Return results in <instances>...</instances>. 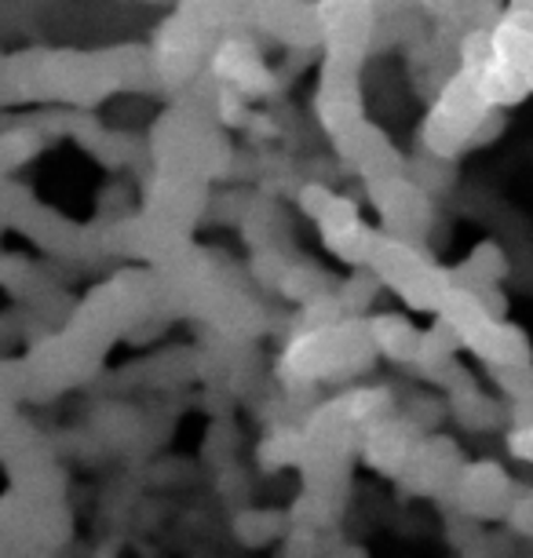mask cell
<instances>
[{
  "instance_id": "1",
  "label": "cell",
  "mask_w": 533,
  "mask_h": 558,
  "mask_svg": "<svg viewBox=\"0 0 533 558\" xmlns=\"http://www.w3.org/2000/svg\"><path fill=\"white\" fill-rule=\"evenodd\" d=\"M508 449H511V457L533 463V424H516V430H511V438H508Z\"/></svg>"
},
{
  "instance_id": "2",
  "label": "cell",
  "mask_w": 533,
  "mask_h": 558,
  "mask_svg": "<svg viewBox=\"0 0 533 558\" xmlns=\"http://www.w3.org/2000/svg\"><path fill=\"white\" fill-rule=\"evenodd\" d=\"M511 8H522V12H533V0H511Z\"/></svg>"
}]
</instances>
